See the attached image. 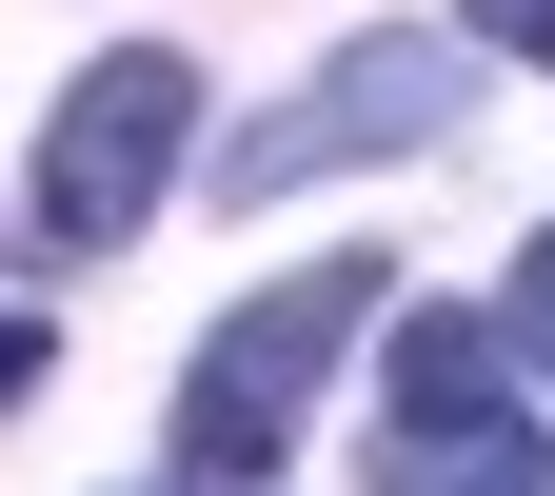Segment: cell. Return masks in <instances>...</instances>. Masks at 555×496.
Listing matches in <instances>:
<instances>
[{"mask_svg": "<svg viewBox=\"0 0 555 496\" xmlns=\"http://www.w3.org/2000/svg\"><path fill=\"white\" fill-rule=\"evenodd\" d=\"M179 119H198V60H179V40H119V60H80V80H60V119H40V179H21L40 258H119L139 219H159Z\"/></svg>", "mask_w": 555, "mask_h": 496, "instance_id": "obj_2", "label": "cell"}, {"mask_svg": "<svg viewBox=\"0 0 555 496\" xmlns=\"http://www.w3.org/2000/svg\"><path fill=\"white\" fill-rule=\"evenodd\" d=\"M456 100H476V60H456V40H416V21H377V40H337L278 119L219 139V199L258 219V199H298V179H337V160H416Z\"/></svg>", "mask_w": 555, "mask_h": 496, "instance_id": "obj_3", "label": "cell"}, {"mask_svg": "<svg viewBox=\"0 0 555 496\" xmlns=\"http://www.w3.org/2000/svg\"><path fill=\"white\" fill-rule=\"evenodd\" d=\"M496 318H516V358H535V378H555V219H535V239H516V298H496Z\"/></svg>", "mask_w": 555, "mask_h": 496, "instance_id": "obj_5", "label": "cell"}, {"mask_svg": "<svg viewBox=\"0 0 555 496\" xmlns=\"http://www.w3.org/2000/svg\"><path fill=\"white\" fill-rule=\"evenodd\" d=\"M476 40H496V60H555V0H476Z\"/></svg>", "mask_w": 555, "mask_h": 496, "instance_id": "obj_6", "label": "cell"}, {"mask_svg": "<svg viewBox=\"0 0 555 496\" xmlns=\"http://www.w3.org/2000/svg\"><path fill=\"white\" fill-rule=\"evenodd\" d=\"M377 278L397 258H318V278H258V298L179 358V496H278V457H298V417L318 378L358 358V318H377Z\"/></svg>", "mask_w": 555, "mask_h": 496, "instance_id": "obj_1", "label": "cell"}, {"mask_svg": "<svg viewBox=\"0 0 555 496\" xmlns=\"http://www.w3.org/2000/svg\"><path fill=\"white\" fill-rule=\"evenodd\" d=\"M377 457L416 496H555L516 437V318H397L377 338Z\"/></svg>", "mask_w": 555, "mask_h": 496, "instance_id": "obj_4", "label": "cell"}]
</instances>
